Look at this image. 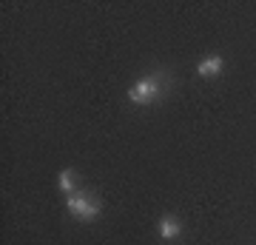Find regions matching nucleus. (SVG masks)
<instances>
[{"instance_id":"obj_4","label":"nucleus","mask_w":256,"mask_h":245,"mask_svg":"<svg viewBox=\"0 0 256 245\" xmlns=\"http://www.w3.org/2000/svg\"><path fill=\"white\" fill-rule=\"evenodd\" d=\"M180 234H182V225H180L174 217L160 219V236H162V239H174V236H180Z\"/></svg>"},{"instance_id":"obj_3","label":"nucleus","mask_w":256,"mask_h":245,"mask_svg":"<svg viewBox=\"0 0 256 245\" xmlns=\"http://www.w3.org/2000/svg\"><path fill=\"white\" fill-rule=\"evenodd\" d=\"M196 72H200L202 77H214V74H220V72H222V57H220V55L205 57V60L196 66Z\"/></svg>"},{"instance_id":"obj_2","label":"nucleus","mask_w":256,"mask_h":245,"mask_svg":"<svg viewBox=\"0 0 256 245\" xmlns=\"http://www.w3.org/2000/svg\"><path fill=\"white\" fill-rule=\"evenodd\" d=\"M162 94V77L160 74H151V77H142V80H137L131 89H128V97H131V103H154L156 97Z\"/></svg>"},{"instance_id":"obj_1","label":"nucleus","mask_w":256,"mask_h":245,"mask_svg":"<svg viewBox=\"0 0 256 245\" xmlns=\"http://www.w3.org/2000/svg\"><path fill=\"white\" fill-rule=\"evenodd\" d=\"M66 208L72 211L74 217H80V219H94L97 214L102 211L100 200L97 197H92L88 191H74V194H68V200H66Z\"/></svg>"},{"instance_id":"obj_5","label":"nucleus","mask_w":256,"mask_h":245,"mask_svg":"<svg viewBox=\"0 0 256 245\" xmlns=\"http://www.w3.org/2000/svg\"><path fill=\"white\" fill-rule=\"evenodd\" d=\"M60 188L66 191V194H74V182H77V174L72 171V168H63V171H60Z\"/></svg>"}]
</instances>
